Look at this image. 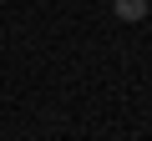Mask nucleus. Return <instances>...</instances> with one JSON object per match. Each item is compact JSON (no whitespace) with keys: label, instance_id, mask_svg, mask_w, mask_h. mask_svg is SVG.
I'll return each mask as SVG.
<instances>
[{"label":"nucleus","instance_id":"obj_1","mask_svg":"<svg viewBox=\"0 0 152 141\" xmlns=\"http://www.w3.org/2000/svg\"><path fill=\"white\" fill-rule=\"evenodd\" d=\"M112 10H117V20H142L147 15V0H112Z\"/></svg>","mask_w":152,"mask_h":141}]
</instances>
